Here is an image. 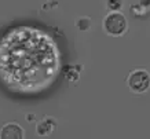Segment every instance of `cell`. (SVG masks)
<instances>
[{"label": "cell", "instance_id": "cell-1", "mask_svg": "<svg viewBox=\"0 0 150 139\" xmlns=\"http://www.w3.org/2000/svg\"><path fill=\"white\" fill-rule=\"evenodd\" d=\"M61 69V50L40 28L18 25L0 37V83L10 92L41 94L57 81Z\"/></svg>", "mask_w": 150, "mask_h": 139}, {"label": "cell", "instance_id": "cell-2", "mask_svg": "<svg viewBox=\"0 0 150 139\" xmlns=\"http://www.w3.org/2000/svg\"><path fill=\"white\" fill-rule=\"evenodd\" d=\"M103 29L108 35L121 36L127 30V19L124 17V14L118 13V11L109 13L103 19Z\"/></svg>", "mask_w": 150, "mask_h": 139}, {"label": "cell", "instance_id": "cell-3", "mask_svg": "<svg viewBox=\"0 0 150 139\" xmlns=\"http://www.w3.org/2000/svg\"><path fill=\"white\" fill-rule=\"evenodd\" d=\"M128 87L131 88V91L137 92V94H142V92L147 91V88L150 87L149 72H146L145 69H137V70L131 72L128 76Z\"/></svg>", "mask_w": 150, "mask_h": 139}, {"label": "cell", "instance_id": "cell-4", "mask_svg": "<svg viewBox=\"0 0 150 139\" xmlns=\"http://www.w3.org/2000/svg\"><path fill=\"white\" fill-rule=\"evenodd\" d=\"M23 136H25L23 130L18 124H14V123L6 124L0 131V138L3 139H22Z\"/></svg>", "mask_w": 150, "mask_h": 139}, {"label": "cell", "instance_id": "cell-5", "mask_svg": "<svg viewBox=\"0 0 150 139\" xmlns=\"http://www.w3.org/2000/svg\"><path fill=\"white\" fill-rule=\"evenodd\" d=\"M54 127H55V123L48 118V120L43 121V123H40L37 126V132H39V135H47V134H50V132H52Z\"/></svg>", "mask_w": 150, "mask_h": 139}, {"label": "cell", "instance_id": "cell-6", "mask_svg": "<svg viewBox=\"0 0 150 139\" xmlns=\"http://www.w3.org/2000/svg\"><path fill=\"white\" fill-rule=\"evenodd\" d=\"M121 6H123V0H108V7H109L112 11L120 10Z\"/></svg>", "mask_w": 150, "mask_h": 139}, {"label": "cell", "instance_id": "cell-7", "mask_svg": "<svg viewBox=\"0 0 150 139\" xmlns=\"http://www.w3.org/2000/svg\"><path fill=\"white\" fill-rule=\"evenodd\" d=\"M90 25H91V19L90 18H80V21L77 22L79 29H81V30H87L90 28Z\"/></svg>", "mask_w": 150, "mask_h": 139}, {"label": "cell", "instance_id": "cell-8", "mask_svg": "<svg viewBox=\"0 0 150 139\" xmlns=\"http://www.w3.org/2000/svg\"><path fill=\"white\" fill-rule=\"evenodd\" d=\"M139 3H141V6H145L146 9H150V0H141Z\"/></svg>", "mask_w": 150, "mask_h": 139}]
</instances>
